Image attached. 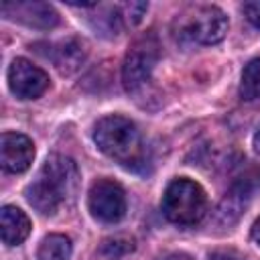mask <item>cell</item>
Listing matches in <instances>:
<instances>
[{
  "label": "cell",
  "instance_id": "obj_13",
  "mask_svg": "<svg viewBox=\"0 0 260 260\" xmlns=\"http://www.w3.org/2000/svg\"><path fill=\"white\" fill-rule=\"evenodd\" d=\"M240 95L242 100H258L260 98V59H252L244 71L240 81Z\"/></svg>",
  "mask_w": 260,
  "mask_h": 260
},
{
  "label": "cell",
  "instance_id": "obj_2",
  "mask_svg": "<svg viewBox=\"0 0 260 260\" xmlns=\"http://www.w3.org/2000/svg\"><path fill=\"white\" fill-rule=\"evenodd\" d=\"M93 140L104 154L120 160L128 169L136 171L140 165H146V146L142 136L136 124L124 116L112 114L102 118L95 124Z\"/></svg>",
  "mask_w": 260,
  "mask_h": 260
},
{
  "label": "cell",
  "instance_id": "obj_9",
  "mask_svg": "<svg viewBox=\"0 0 260 260\" xmlns=\"http://www.w3.org/2000/svg\"><path fill=\"white\" fill-rule=\"evenodd\" d=\"M35 158V144L18 132H4L0 138V162L6 173H24Z\"/></svg>",
  "mask_w": 260,
  "mask_h": 260
},
{
  "label": "cell",
  "instance_id": "obj_5",
  "mask_svg": "<svg viewBox=\"0 0 260 260\" xmlns=\"http://www.w3.org/2000/svg\"><path fill=\"white\" fill-rule=\"evenodd\" d=\"M183 30L199 45H215L228 32V16L217 6H197L183 22Z\"/></svg>",
  "mask_w": 260,
  "mask_h": 260
},
{
  "label": "cell",
  "instance_id": "obj_8",
  "mask_svg": "<svg viewBox=\"0 0 260 260\" xmlns=\"http://www.w3.org/2000/svg\"><path fill=\"white\" fill-rule=\"evenodd\" d=\"M0 12L8 20H16L32 28H53L59 22L57 10L47 2H2Z\"/></svg>",
  "mask_w": 260,
  "mask_h": 260
},
{
  "label": "cell",
  "instance_id": "obj_1",
  "mask_svg": "<svg viewBox=\"0 0 260 260\" xmlns=\"http://www.w3.org/2000/svg\"><path fill=\"white\" fill-rule=\"evenodd\" d=\"M79 185V171L77 165L63 154L49 156L41 171L37 173L35 181L26 187L24 195L26 201L43 215H53L59 211L61 205H65L69 199H73Z\"/></svg>",
  "mask_w": 260,
  "mask_h": 260
},
{
  "label": "cell",
  "instance_id": "obj_15",
  "mask_svg": "<svg viewBox=\"0 0 260 260\" xmlns=\"http://www.w3.org/2000/svg\"><path fill=\"white\" fill-rule=\"evenodd\" d=\"M118 14H120V20L124 26H134L142 20L148 4L146 2H126V4H118Z\"/></svg>",
  "mask_w": 260,
  "mask_h": 260
},
{
  "label": "cell",
  "instance_id": "obj_16",
  "mask_svg": "<svg viewBox=\"0 0 260 260\" xmlns=\"http://www.w3.org/2000/svg\"><path fill=\"white\" fill-rule=\"evenodd\" d=\"M242 12H244V16L248 18V22H250V24H254V26H258V28H260V0L244 2Z\"/></svg>",
  "mask_w": 260,
  "mask_h": 260
},
{
  "label": "cell",
  "instance_id": "obj_14",
  "mask_svg": "<svg viewBox=\"0 0 260 260\" xmlns=\"http://www.w3.org/2000/svg\"><path fill=\"white\" fill-rule=\"evenodd\" d=\"M134 250V242L130 238H124V236H118V238H108L102 242L100 246V254L108 256V258H120V256H126Z\"/></svg>",
  "mask_w": 260,
  "mask_h": 260
},
{
  "label": "cell",
  "instance_id": "obj_19",
  "mask_svg": "<svg viewBox=\"0 0 260 260\" xmlns=\"http://www.w3.org/2000/svg\"><path fill=\"white\" fill-rule=\"evenodd\" d=\"M165 260H193V258L187 256V254H171V256H167Z\"/></svg>",
  "mask_w": 260,
  "mask_h": 260
},
{
  "label": "cell",
  "instance_id": "obj_3",
  "mask_svg": "<svg viewBox=\"0 0 260 260\" xmlns=\"http://www.w3.org/2000/svg\"><path fill=\"white\" fill-rule=\"evenodd\" d=\"M162 213L177 225H195L207 211L205 191L189 179H175L162 195Z\"/></svg>",
  "mask_w": 260,
  "mask_h": 260
},
{
  "label": "cell",
  "instance_id": "obj_4",
  "mask_svg": "<svg viewBox=\"0 0 260 260\" xmlns=\"http://www.w3.org/2000/svg\"><path fill=\"white\" fill-rule=\"evenodd\" d=\"M158 59H160L158 39L152 32H146V35L138 37L130 45V49L124 57V65H122L124 87L132 93H138L150 81Z\"/></svg>",
  "mask_w": 260,
  "mask_h": 260
},
{
  "label": "cell",
  "instance_id": "obj_6",
  "mask_svg": "<svg viewBox=\"0 0 260 260\" xmlns=\"http://www.w3.org/2000/svg\"><path fill=\"white\" fill-rule=\"evenodd\" d=\"M87 203L91 215L104 223H116L126 213V193L110 179H100L91 185Z\"/></svg>",
  "mask_w": 260,
  "mask_h": 260
},
{
  "label": "cell",
  "instance_id": "obj_11",
  "mask_svg": "<svg viewBox=\"0 0 260 260\" xmlns=\"http://www.w3.org/2000/svg\"><path fill=\"white\" fill-rule=\"evenodd\" d=\"M0 234L6 246H18L30 234V219L22 209L14 205H4L0 209Z\"/></svg>",
  "mask_w": 260,
  "mask_h": 260
},
{
  "label": "cell",
  "instance_id": "obj_12",
  "mask_svg": "<svg viewBox=\"0 0 260 260\" xmlns=\"http://www.w3.org/2000/svg\"><path fill=\"white\" fill-rule=\"evenodd\" d=\"M71 256V240L63 234H49L37 252L39 260H69Z\"/></svg>",
  "mask_w": 260,
  "mask_h": 260
},
{
  "label": "cell",
  "instance_id": "obj_17",
  "mask_svg": "<svg viewBox=\"0 0 260 260\" xmlns=\"http://www.w3.org/2000/svg\"><path fill=\"white\" fill-rule=\"evenodd\" d=\"M207 260H246V258H242L234 250H217V252H211Z\"/></svg>",
  "mask_w": 260,
  "mask_h": 260
},
{
  "label": "cell",
  "instance_id": "obj_7",
  "mask_svg": "<svg viewBox=\"0 0 260 260\" xmlns=\"http://www.w3.org/2000/svg\"><path fill=\"white\" fill-rule=\"evenodd\" d=\"M8 87L20 100H35L49 87V75L28 59H14L8 67Z\"/></svg>",
  "mask_w": 260,
  "mask_h": 260
},
{
  "label": "cell",
  "instance_id": "obj_20",
  "mask_svg": "<svg viewBox=\"0 0 260 260\" xmlns=\"http://www.w3.org/2000/svg\"><path fill=\"white\" fill-rule=\"evenodd\" d=\"M254 144H256V148L260 150V130H258V134H256V138H254Z\"/></svg>",
  "mask_w": 260,
  "mask_h": 260
},
{
  "label": "cell",
  "instance_id": "obj_10",
  "mask_svg": "<svg viewBox=\"0 0 260 260\" xmlns=\"http://www.w3.org/2000/svg\"><path fill=\"white\" fill-rule=\"evenodd\" d=\"M49 51H47V57H51V61L55 63L57 71L63 73V75H71L75 73L85 57H87V51H85V45L79 41V39H63L59 43H53V45H47Z\"/></svg>",
  "mask_w": 260,
  "mask_h": 260
},
{
  "label": "cell",
  "instance_id": "obj_18",
  "mask_svg": "<svg viewBox=\"0 0 260 260\" xmlns=\"http://www.w3.org/2000/svg\"><path fill=\"white\" fill-rule=\"evenodd\" d=\"M252 238H254V242L260 246V217L256 219V223H254V228H252Z\"/></svg>",
  "mask_w": 260,
  "mask_h": 260
}]
</instances>
